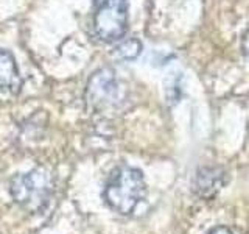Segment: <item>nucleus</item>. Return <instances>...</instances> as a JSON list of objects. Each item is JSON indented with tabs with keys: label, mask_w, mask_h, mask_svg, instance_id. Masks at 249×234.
<instances>
[{
	"label": "nucleus",
	"mask_w": 249,
	"mask_h": 234,
	"mask_svg": "<svg viewBox=\"0 0 249 234\" xmlns=\"http://www.w3.org/2000/svg\"><path fill=\"white\" fill-rule=\"evenodd\" d=\"M146 186L142 172L129 166L115 167L109 175L103 198L106 205L122 215H129L145 200Z\"/></svg>",
	"instance_id": "1"
},
{
	"label": "nucleus",
	"mask_w": 249,
	"mask_h": 234,
	"mask_svg": "<svg viewBox=\"0 0 249 234\" xmlns=\"http://www.w3.org/2000/svg\"><path fill=\"white\" fill-rule=\"evenodd\" d=\"M14 201L28 211H39L49 203L53 192L52 175L45 169H33L16 175L10 183Z\"/></svg>",
	"instance_id": "2"
},
{
	"label": "nucleus",
	"mask_w": 249,
	"mask_h": 234,
	"mask_svg": "<svg viewBox=\"0 0 249 234\" xmlns=\"http://www.w3.org/2000/svg\"><path fill=\"white\" fill-rule=\"evenodd\" d=\"M126 0H93V30L105 42H115L126 33Z\"/></svg>",
	"instance_id": "3"
},
{
	"label": "nucleus",
	"mask_w": 249,
	"mask_h": 234,
	"mask_svg": "<svg viewBox=\"0 0 249 234\" xmlns=\"http://www.w3.org/2000/svg\"><path fill=\"white\" fill-rule=\"evenodd\" d=\"M120 96L119 81L111 69H101L93 74L88 84V100L95 108L112 105Z\"/></svg>",
	"instance_id": "4"
},
{
	"label": "nucleus",
	"mask_w": 249,
	"mask_h": 234,
	"mask_svg": "<svg viewBox=\"0 0 249 234\" xmlns=\"http://www.w3.org/2000/svg\"><path fill=\"white\" fill-rule=\"evenodd\" d=\"M226 184V172L220 167H202L193 179V192L202 198H210Z\"/></svg>",
	"instance_id": "5"
},
{
	"label": "nucleus",
	"mask_w": 249,
	"mask_h": 234,
	"mask_svg": "<svg viewBox=\"0 0 249 234\" xmlns=\"http://www.w3.org/2000/svg\"><path fill=\"white\" fill-rule=\"evenodd\" d=\"M22 89V78L19 75L16 59L8 50H0V91L18 94Z\"/></svg>",
	"instance_id": "6"
},
{
	"label": "nucleus",
	"mask_w": 249,
	"mask_h": 234,
	"mask_svg": "<svg viewBox=\"0 0 249 234\" xmlns=\"http://www.w3.org/2000/svg\"><path fill=\"white\" fill-rule=\"evenodd\" d=\"M140 52H142V44H140L139 39H126V41H122L119 45L114 49V55L119 59L123 61H131L136 59Z\"/></svg>",
	"instance_id": "7"
},
{
	"label": "nucleus",
	"mask_w": 249,
	"mask_h": 234,
	"mask_svg": "<svg viewBox=\"0 0 249 234\" xmlns=\"http://www.w3.org/2000/svg\"><path fill=\"white\" fill-rule=\"evenodd\" d=\"M209 234H233L228 226H216L212 231H209Z\"/></svg>",
	"instance_id": "8"
},
{
	"label": "nucleus",
	"mask_w": 249,
	"mask_h": 234,
	"mask_svg": "<svg viewBox=\"0 0 249 234\" xmlns=\"http://www.w3.org/2000/svg\"><path fill=\"white\" fill-rule=\"evenodd\" d=\"M241 45H243V50L246 53V57L249 58V30L245 33L243 36V42H241Z\"/></svg>",
	"instance_id": "9"
}]
</instances>
